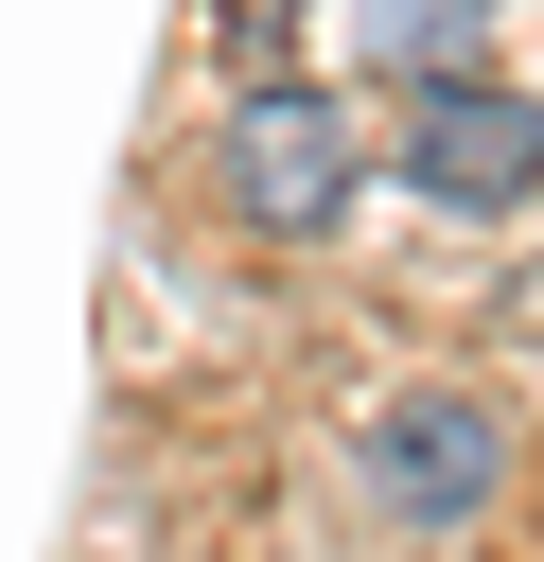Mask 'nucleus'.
<instances>
[{"instance_id": "obj_2", "label": "nucleus", "mask_w": 544, "mask_h": 562, "mask_svg": "<svg viewBox=\"0 0 544 562\" xmlns=\"http://www.w3.org/2000/svg\"><path fill=\"white\" fill-rule=\"evenodd\" d=\"M351 193H369V140H351L333 88H298V70L228 88V123H211V211H228L246 246H316V228H351Z\"/></svg>"}, {"instance_id": "obj_1", "label": "nucleus", "mask_w": 544, "mask_h": 562, "mask_svg": "<svg viewBox=\"0 0 544 562\" xmlns=\"http://www.w3.org/2000/svg\"><path fill=\"white\" fill-rule=\"evenodd\" d=\"M351 492H369L404 544L491 527V509H509V404H491V386H456V369L369 386V404H351Z\"/></svg>"}, {"instance_id": "obj_3", "label": "nucleus", "mask_w": 544, "mask_h": 562, "mask_svg": "<svg viewBox=\"0 0 544 562\" xmlns=\"http://www.w3.org/2000/svg\"><path fill=\"white\" fill-rule=\"evenodd\" d=\"M369 158H404V193L421 211H544V88H509V70H439V88H404L386 105V140Z\"/></svg>"}, {"instance_id": "obj_5", "label": "nucleus", "mask_w": 544, "mask_h": 562, "mask_svg": "<svg viewBox=\"0 0 544 562\" xmlns=\"http://www.w3.org/2000/svg\"><path fill=\"white\" fill-rule=\"evenodd\" d=\"M211 35H228V70H246V88H263V70H281V53H298V0H211Z\"/></svg>"}, {"instance_id": "obj_4", "label": "nucleus", "mask_w": 544, "mask_h": 562, "mask_svg": "<svg viewBox=\"0 0 544 562\" xmlns=\"http://www.w3.org/2000/svg\"><path fill=\"white\" fill-rule=\"evenodd\" d=\"M369 70L386 88H439V70H491V0H351Z\"/></svg>"}]
</instances>
